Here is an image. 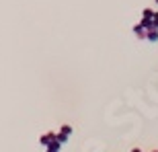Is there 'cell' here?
I'll return each mask as SVG.
<instances>
[{"instance_id": "1", "label": "cell", "mask_w": 158, "mask_h": 152, "mask_svg": "<svg viewBox=\"0 0 158 152\" xmlns=\"http://www.w3.org/2000/svg\"><path fill=\"white\" fill-rule=\"evenodd\" d=\"M70 134H72V128H70V125H64V128L58 132V142H60V144H64V142L70 138Z\"/></svg>"}, {"instance_id": "2", "label": "cell", "mask_w": 158, "mask_h": 152, "mask_svg": "<svg viewBox=\"0 0 158 152\" xmlns=\"http://www.w3.org/2000/svg\"><path fill=\"white\" fill-rule=\"evenodd\" d=\"M134 33H135V35H138V37H140V39H146V35H148V29H146V27H144V25H135Z\"/></svg>"}, {"instance_id": "3", "label": "cell", "mask_w": 158, "mask_h": 152, "mask_svg": "<svg viewBox=\"0 0 158 152\" xmlns=\"http://www.w3.org/2000/svg\"><path fill=\"white\" fill-rule=\"evenodd\" d=\"M146 39H150V41H158V29H148V35H146Z\"/></svg>"}, {"instance_id": "4", "label": "cell", "mask_w": 158, "mask_h": 152, "mask_svg": "<svg viewBox=\"0 0 158 152\" xmlns=\"http://www.w3.org/2000/svg\"><path fill=\"white\" fill-rule=\"evenodd\" d=\"M154 29H158V12L154 15Z\"/></svg>"}]
</instances>
